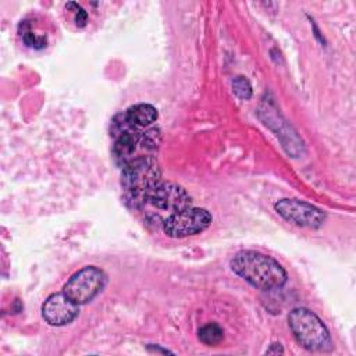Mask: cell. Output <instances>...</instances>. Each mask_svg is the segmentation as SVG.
Here are the masks:
<instances>
[{"label": "cell", "instance_id": "6da1fadb", "mask_svg": "<svg viewBox=\"0 0 356 356\" xmlns=\"http://www.w3.org/2000/svg\"><path fill=\"white\" fill-rule=\"evenodd\" d=\"M231 268L250 285L260 289L280 288L286 282V271L282 266L260 252H238L231 259Z\"/></svg>", "mask_w": 356, "mask_h": 356}, {"label": "cell", "instance_id": "7a4b0ae2", "mask_svg": "<svg viewBox=\"0 0 356 356\" xmlns=\"http://www.w3.org/2000/svg\"><path fill=\"white\" fill-rule=\"evenodd\" d=\"M161 171L153 156H138L122 167L121 186L127 202L139 207L149 203L152 191L160 184Z\"/></svg>", "mask_w": 356, "mask_h": 356}, {"label": "cell", "instance_id": "3957f363", "mask_svg": "<svg viewBox=\"0 0 356 356\" xmlns=\"http://www.w3.org/2000/svg\"><path fill=\"white\" fill-rule=\"evenodd\" d=\"M289 328L295 339L309 350H325L331 348V338L323 321L310 310L298 307L288 316Z\"/></svg>", "mask_w": 356, "mask_h": 356}, {"label": "cell", "instance_id": "277c9868", "mask_svg": "<svg viewBox=\"0 0 356 356\" xmlns=\"http://www.w3.org/2000/svg\"><path fill=\"white\" fill-rule=\"evenodd\" d=\"M106 282L107 277L103 270L95 266H86L71 275L63 292L76 305H85L102 292Z\"/></svg>", "mask_w": 356, "mask_h": 356}, {"label": "cell", "instance_id": "5b68a950", "mask_svg": "<svg viewBox=\"0 0 356 356\" xmlns=\"http://www.w3.org/2000/svg\"><path fill=\"white\" fill-rule=\"evenodd\" d=\"M210 224L211 214L206 209L188 207L167 217L163 222V229L171 238H186L200 234Z\"/></svg>", "mask_w": 356, "mask_h": 356}, {"label": "cell", "instance_id": "8992f818", "mask_svg": "<svg viewBox=\"0 0 356 356\" xmlns=\"http://www.w3.org/2000/svg\"><path fill=\"white\" fill-rule=\"evenodd\" d=\"M274 209L282 218L299 227L318 228L325 220L323 210L298 199H281L274 204Z\"/></svg>", "mask_w": 356, "mask_h": 356}, {"label": "cell", "instance_id": "52a82bcc", "mask_svg": "<svg viewBox=\"0 0 356 356\" xmlns=\"http://www.w3.org/2000/svg\"><path fill=\"white\" fill-rule=\"evenodd\" d=\"M149 203L161 210L181 211L192 207V197L179 185L174 182H160L150 193Z\"/></svg>", "mask_w": 356, "mask_h": 356}, {"label": "cell", "instance_id": "ba28073f", "mask_svg": "<svg viewBox=\"0 0 356 356\" xmlns=\"http://www.w3.org/2000/svg\"><path fill=\"white\" fill-rule=\"evenodd\" d=\"M78 306L79 305L71 300L64 292L53 293L42 305V317L50 325H65L78 317Z\"/></svg>", "mask_w": 356, "mask_h": 356}, {"label": "cell", "instance_id": "9c48e42d", "mask_svg": "<svg viewBox=\"0 0 356 356\" xmlns=\"http://www.w3.org/2000/svg\"><path fill=\"white\" fill-rule=\"evenodd\" d=\"M140 136L142 132L138 129H131L117 136L113 146V156L117 163L122 164V167L135 159L134 153L140 143Z\"/></svg>", "mask_w": 356, "mask_h": 356}, {"label": "cell", "instance_id": "30bf717a", "mask_svg": "<svg viewBox=\"0 0 356 356\" xmlns=\"http://www.w3.org/2000/svg\"><path fill=\"white\" fill-rule=\"evenodd\" d=\"M125 118L132 128L139 129L153 124L157 120V110L152 104L139 103V104L131 106L125 111Z\"/></svg>", "mask_w": 356, "mask_h": 356}, {"label": "cell", "instance_id": "8fae6325", "mask_svg": "<svg viewBox=\"0 0 356 356\" xmlns=\"http://www.w3.org/2000/svg\"><path fill=\"white\" fill-rule=\"evenodd\" d=\"M199 339L204 345L216 346L224 339V330L216 323H209L199 330Z\"/></svg>", "mask_w": 356, "mask_h": 356}, {"label": "cell", "instance_id": "7c38bea8", "mask_svg": "<svg viewBox=\"0 0 356 356\" xmlns=\"http://www.w3.org/2000/svg\"><path fill=\"white\" fill-rule=\"evenodd\" d=\"M21 25H24V26H25V29H24V31H21V36H22V40L25 42V44H26V46L33 47V49H43V47L46 46V43H47L46 36L33 33V32L31 31V28L28 26V24H26V22L21 24Z\"/></svg>", "mask_w": 356, "mask_h": 356}, {"label": "cell", "instance_id": "4fadbf2b", "mask_svg": "<svg viewBox=\"0 0 356 356\" xmlns=\"http://www.w3.org/2000/svg\"><path fill=\"white\" fill-rule=\"evenodd\" d=\"M232 89H234V93L242 100H248L252 96V86L249 81L243 76H236L232 81Z\"/></svg>", "mask_w": 356, "mask_h": 356}, {"label": "cell", "instance_id": "5bb4252c", "mask_svg": "<svg viewBox=\"0 0 356 356\" xmlns=\"http://www.w3.org/2000/svg\"><path fill=\"white\" fill-rule=\"evenodd\" d=\"M160 131L157 128H152L146 132H142L140 145L147 150H156L160 143Z\"/></svg>", "mask_w": 356, "mask_h": 356}, {"label": "cell", "instance_id": "9a60e30c", "mask_svg": "<svg viewBox=\"0 0 356 356\" xmlns=\"http://www.w3.org/2000/svg\"><path fill=\"white\" fill-rule=\"evenodd\" d=\"M68 8H72L74 11V15H75V24L78 26H85L86 25V21H88V14L86 11L76 3H68L67 4Z\"/></svg>", "mask_w": 356, "mask_h": 356}, {"label": "cell", "instance_id": "2e32d148", "mask_svg": "<svg viewBox=\"0 0 356 356\" xmlns=\"http://www.w3.org/2000/svg\"><path fill=\"white\" fill-rule=\"evenodd\" d=\"M273 346H274V348L267 349V350H266V353H282V352H284L280 343H273Z\"/></svg>", "mask_w": 356, "mask_h": 356}]
</instances>
